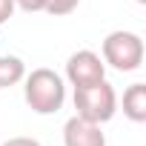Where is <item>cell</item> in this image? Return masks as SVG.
<instances>
[{"label":"cell","instance_id":"cell-1","mask_svg":"<svg viewBox=\"0 0 146 146\" xmlns=\"http://www.w3.org/2000/svg\"><path fill=\"white\" fill-rule=\"evenodd\" d=\"M26 103L37 115H54L66 103V83L54 69H35L26 78Z\"/></svg>","mask_w":146,"mask_h":146},{"label":"cell","instance_id":"cell-2","mask_svg":"<svg viewBox=\"0 0 146 146\" xmlns=\"http://www.w3.org/2000/svg\"><path fill=\"white\" fill-rule=\"evenodd\" d=\"M75 109H78V117H83L89 123H106L117 112V95H115L112 83H106V80L80 86V89H75Z\"/></svg>","mask_w":146,"mask_h":146},{"label":"cell","instance_id":"cell-3","mask_svg":"<svg viewBox=\"0 0 146 146\" xmlns=\"http://www.w3.org/2000/svg\"><path fill=\"white\" fill-rule=\"evenodd\" d=\"M103 63L117 72H135L143 63V40L135 32H112L103 40Z\"/></svg>","mask_w":146,"mask_h":146},{"label":"cell","instance_id":"cell-4","mask_svg":"<svg viewBox=\"0 0 146 146\" xmlns=\"http://www.w3.org/2000/svg\"><path fill=\"white\" fill-rule=\"evenodd\" d=\"M66 78L75 89L100 83V80H106V63L100 60V54H95L89 49H80L66 60Z\"/></svg>","mask_w":146,"mask_h":146},{"label":"cell","instance_id":"cell-5","mask_svg":"<svg viewBox=\"0 0 146 146\" xmlns=\"http://www.w3.org/2000/svg\"><path fill=\"white\" fill-rule=\"evenodd\" d=\"M63 143L66 146H106V135L100 132V123H89L75 115L63 126Z\"/></svg>","mask_w":146,"mask_h":146},{"label":"cell","instance_id":"cell-6","mask_svg":"<svg viewBox=\"0 0 146 146\" xmlns=\"http://www.w3.org/2000/svg\"><path fill=\"white\" fill-rule=\"evenodd\" d=\"M123 115L132 123H146V83H132L123 92Z\"/></svg>","mask_w":146,"mask_h":146},{"label":"cell","instance_id":"cell-7","mask_svg":"<svg viewBox=\"0 0 146 146\" xmlns=\"http://www.w3.org/2000/svg\"><path fill=\"white\" fill-rule=\"evenodd\" d=\"M23 78H26V66L20 57H15V54L0 57V89H9V86L20 83Z\"/></svg>","mask_w":146,"mask_h":146},{"label":"cell","instance_id":"cell-8","mask_svg":"<svg viewBox=\"0 0 146 146\" xmlns=\"http://www.w3.org/2000/svg\"><path fill=\"white\" fill-rule=\"evenodd\" d=\"M78 3H80V0H49L46 12L54 15V17H66V15H72V12L78 9Z\"/></svg>","mask_w":146,"mask_h":146},{"label":"cell","instance_id":"cell-9","mask_svg":"<svg viewBox=\"0 0 146 146\" xmlns=\"http://www.w3.org/2000/svg\"><path fill=\"white\" fill-rule=\"evenodd\" d=\"M46 3L49 0H15V6H20L23 12H46Z\"/></svg>","mask_w":146,"mask_h":146},{"label":"cell","instance_id":"cell-10","mask_svg":"<svg viewBox=\"0 0 146 146\" xmlns=\"http://www.w3.org/2000/svg\"><path fill=\"white\" fill-rule=\"evenodd\" d=\"M15 15V0H0V26Z\"/></svg>","mask_w":146,"mask_h":146},{"label":"cell","instance_id":"cell-11","mask_svg":"<svg viewBox=\"0 0 146 146\" xmlns=\"http://www.w3.org/2000/svg\"><path fill=\"white\" fill-rule=\"evenodd\" d=\"M0 146H40L35 137H9L6 143H0Z\"/></svg>","mask_w":146,"mask_h":146},{"label":"cell","instance_id":"cell-12","mask_svg":"<svg viewBox=\"0 0 146 146\" xmlns=\"http://www.w3.org/2000/svg\"><path fill=\"white\" fill-rule=\"evenodd\" d=\"M135 3H140V6H143V3H146V0H135Z\"/></svg>","mask_w":146,"mask_h":146}]
</instances>
